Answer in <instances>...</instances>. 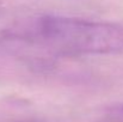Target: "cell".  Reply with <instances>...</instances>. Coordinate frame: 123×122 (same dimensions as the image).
I'll list each match as a JSON object with an SVG mask.
<instances>
[{
	"mask_svg": "<svg viewBox=\"0 0 123 122\" xmlns=\"http://www.w3.org/2000/svg\"><path fill=\"white\" fill-rule=\"evenodd\" d=\"M0 40L23 43L59 56L111 55L123 53V25L44 14L6 30Z\"/></svg>",
	"mask_w": 123,
	"mask_h": 122,
	"instance_id": "6da1fadb",
	"label": "cell"
},
{
	"mask_svg": "<svg viewBox=\"0 0 123 122\" xmlns=\"http://www.w3.org/2000/svg\"><path fill=\"white\" fill-rule=\"evenodd\" d=\"M116 107H117V108H118L120 110H122V111H123V104H117Z\"/></svg>",
	"mask_w": 123,
	"mask_h": 122,
	"instance_id": "7a4b0ae2",
	"label": "cell"
}]
</instances>
